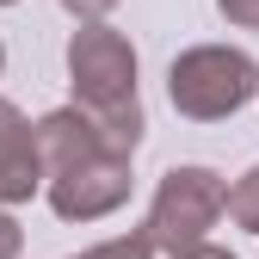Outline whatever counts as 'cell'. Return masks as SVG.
I'll use <instances>...</instances> for the list:
<instances>
[{
  "label": "cell",
  "mask_w": 259,
  "mask_h": 259,
  "mask_svg": "<svg viewBox=\"0 0 259 259\" xmlns=\"http://www.w3.org/2000/svg\"><path fill=\"white\" fill-rule=\"evenodd\" d=\"M37 160L50 210L62 222H99L130 204V154L111 148L80 105H62L37 123Z\"/></svg>",
  "instance_id": "1"
},
{
  "label": "cell",
  "mask_w": 259,
  "mask_h": 259,
  "mask_svg": "<svg viewBox=\"0 0 259 259\" xmlns=\"http://www.w3.org/2000/svg\"><path fill=\"white\" fill-rule=\"evenodd\" d=\"M68 80H74V105L99 123V136L123 154L142 148V99H136V50L123 31L87 19L68 37Z\"/></svg>",
  "instance_id": "2"
},
{
  "label": "cell",
  "mask_w": 259,
  "mask_h": 259,
  "mask_svg": "<svg viewBox=\"0 0 259 259\" xmlns=\"http://www.w3.org/2000/svg\"><path fill=\"white\" fill-rule=\"evenodd\" d=\"M253 93H259V62L229 44H198V50L173 56V68H167V99L191 123L235 117Z\"/></svg>",
  "instance_id": "3"
},
{
  "label": "cell",
  "mask_w": 259,
  "mask_h": 259,
  "mask_svg": "<svg viewBox=\"0 0 259 259\" xmlns=\"http://www.w3.org/2000/svg\"><path fill=\"white\" fill-rule=\"evenodd\" d=\"M222 173L210 167H173V173H160L154 185V204H148V222H142V235L154 253H179L191 241H204L216 229V216H222Z\"/></svg>",
  "instance_id": "4"
},
{
  "label": "cell",
  "mask_w": 259,
  "mask_h": 259,
  "mask_svg": "<svg viewBox=\"0 0 259 259\" xmlns=\"http://www.w3.org/2000/svg\"><path fill=\"white\" fill-rule=\"evenodd\" d=\"M31 191H44V160H37V130L25 123L13 99H0V210L31 204Z\"/></svg>",
  "instance_id": "5"
},
{
  "label": "cell",
  "mask_w": 259,
  "mask_h": 259,
  "mask_svg": "<svg viewBox=\"0 0 259 259\" xmlns=\"http://www.w3.org/2000/svg\"><path fill=\"white\" fill-rule=\"evenodd\" d=\"M222 210L235 216V229L259 235V167H247V173L235 179V191H222Z\"/></svg>",
  "instance_id": "6"
},
{
  "label": "cell",
  "mask_w": 259,
  "mask_h": 259,
  "mask_svg": "<svg viewBox=\"0 0 259 259\" xmlns=\"http://www.w3.org/2000/svg\"><path fill=\"white\" fill-rule=\"evenodd\" d=\"M74 259H154V247H148V235L136 229V235H117V241L87 247V253H74Z\"/></svg>",
  "instance_id": "7"
},
{
  "label": "cell",
  "mask_w": 259,
  "mask_h": 259,
  "mask_svg": "<svg viewBox=\"0 0 259 259\" xmlns=\"http://www.w3.org/2000/svg\"><path fill=\"white\" fill-rule=\"evenodd\" d=\"M216 7H222V19H229V25L259 31V0H216Z\"/></svg>",
  "instance_id": "8"
},
{
  "label": "cell",
  "mask_w": 259,
  "mask_h": 259,
  "mask_svg": "<svg viewBox=\"0 0 259 259\" xmlns=\"http://www.w3.org/2000/svg\"><path fill=\"white\" fill-rule=\"evenodd\" d=\"M19 247H25V235H19V222L0 210V259H19Z\"/></svg>",
  "instance_id": "9"
},
{
  "label": "cell",
  "mask_w": 259,
  "mask_h": 259,
  "mask_svg": "<svg viewBox=\"0 0 259 259\" xmlns=\"http://www.w3.org/2000/svg\"><path fill=\"white\" fill-rule=\"evenodd\" d=\"M62 7H68V13H74V19L87 25V19H105V13L117 7V0H62Z\"/></svg>",
  "instance_id": "10"
},
{
  "label": "cell",
  "mask_w": 259,
  "mask_h": 259,
  "mask_svg": "<svg viewBox=\"0 0 259 259\" xmlns=\"http://www.w3.org/2000/svg\"><path fill=\"white\" fill-rule=\"evenodd\" d=\"M173 259H235L229 247H210V241H191V247H179Z\"/></svg>",
  "instance_id": "11"
},
{
  "label": "cell",
  "mask_w": 259,
  "mask_h": 259,
  "mask_svg": "<svg viewBox=\"0 0 259 259\" xmlns=\"http://www.w3.org/2000/svg\"><path fill=\"white\" fill-rule=\"evenodd\" d=\"M0 68H7V50H0Z\"/></svg>",
  "instance_id": "12"
},
{
  "label": "cell",
  "mask_w": 259,
  "mask_h": 259,
  "mask_svg": "<svg viewBox=\"0 0 259 259\" xmlns=\"http://www.w3.org/2000/svg\"><path fill=\"white\" fill-rule=\"evenodd\" d=\"M0 7H19V0H0Z\"/></svg>",
  "instance_id": "13"
}]
</instances>
